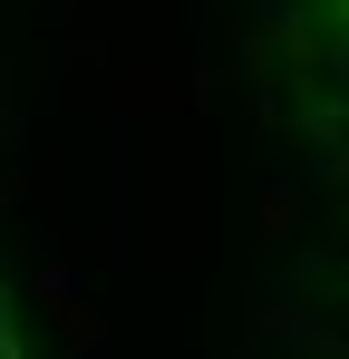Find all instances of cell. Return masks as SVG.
Instances as JSON below:
<instances>
[{"label": "cell", "instance_id": "1", "mask_svg": "<svg viewBox=\"0 0 349 359\" xmlns=\"http://www.w3.org/2000/svg\"><path fill=\"white\" fill-rule=\"evenodd\" d=\"M0 359H20V330H10V320H0Z\"/></svg>", "mask_w": 349, "mask_h": 359}]
</instances>
